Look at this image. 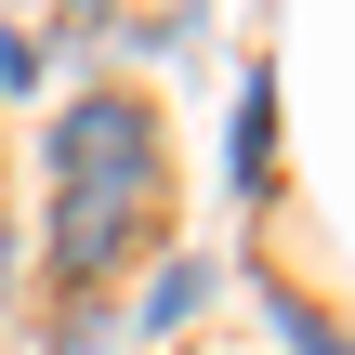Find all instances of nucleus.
<instances>
[{"label": "nucleus", "mask_w": 355, "mask_h": 355, "mask_svg": "<svg viewBox=\"0 0 355 355\" xmlns=\"http://www.w3.org/2000/svg\"><path fill=\"white\" fill-rule=\"evenodd\" d=\"M0 303H13V224H0Z\"/></svg>", "instance_id": "nucleus-6"}, {"label": "nucleus", "mask_w": 355, "mask_h": 355, "mask_svg": "<svg viewBox=\"0 0 355 355\" xmlns=\"http://www.w3.org/2000/svg\"><path fill=\"white\" fill-rule=\"evenodd\" d=\"M263 145H277V105H263V79L237 92V198H263Z\"/></svg>", "instance_id": "nucleus-2"}, {"label": "nucleus", "mask_w": 355, "mask_h": 355, "mask_svg": "<svg viewBox=\"0 0 355 355\" xmlns=\"http://www.w3.org/2000/svg\"><path fill=\"white\" fill-rule=\"evenodd\" d=\"M0 92H40V40L26 26H0Z\"/></svg>", "instance_id": "nucleus-5"}, {"label": "nucleus", "mask_w": 355, "mask_h": 355, "mask_svg": "<svg viewBox=\"0 0 355 355\" xmlns=\"http://www.w3.org/2000/svg\"><path fill=\"white\" fill-rule=\"evenodd\" d=\"M277 329H290V355H355L343 329H329V316H316V303H277Z\"/></svg>", "instance_id": "nucleus-4"}, {"label": "nucleus", "mask_w": 355, "mask_h": 355, "mask_svg": "<svg viewBox=\"0 0 355 355\" xmlns=\"http://www.w3.org/2000/svg\"><path fill=\"white\" fill-rule=\"evenodd\" d=\"M211 303V263H158V290H145V329H184Z\"/></svg>", "instance_id": "nucleus-3"}, {"label": "nucleus", "mask_w": 355, "mask_h": 355, "mask_svg": "<svg viewBox=\"0 0 355 355\" xmlns=\"http://www.w3.org/2000/svg\"><path fill=\"white\" fill-rule=\"evenodd\" d=\"M40 158H53V277L105 290L145 250V211H158V119H145V92H79Z\"/></svg>", "instance_id": "nucleus-1"}]
</instances>
